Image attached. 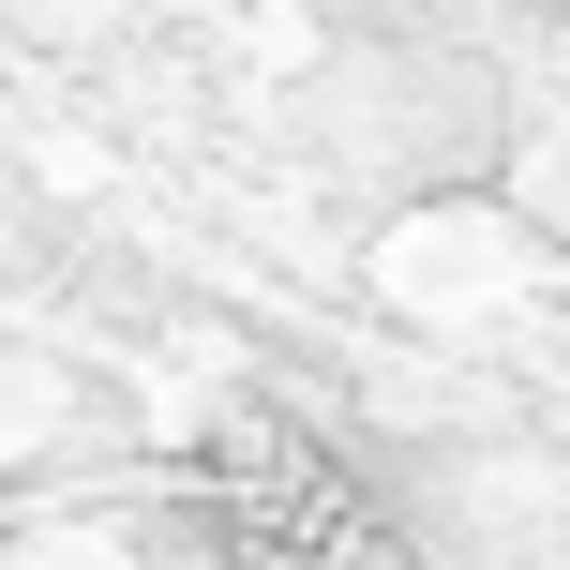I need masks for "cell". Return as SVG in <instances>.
<instances>
[{
	"label": "cell",
	"instance_id": "1",
	"mask_svg": "<svg viewBox=\"0 0 570 570\" xmlns=\"http://www.w3.org/2000/svg\"><path fill=\"white\" fill-rule=\"evenodd\" d=\"M210 570H421V541L391 525L361 465H331L301 421L256 405L210 451Z\"/></svg>",
	"mask_w": 570,
	"mask_h": 570
}]
</instances>
